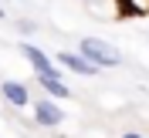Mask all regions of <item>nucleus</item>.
Instances as JSON below:
<instances>
[{
  "label": "nucleus",
  "instance_id": "1",
  "mask_svg": "<svg viewBox=\"0 0 149 138\" xmlns=\"http://www.w3.org/2000/svg\"><path fill=\"white\" fill-rule=\"evenodd\" d=\"M78 54H81L85 61H92L98 71L122 64V51L115 44H109V41H102V37H81V41H78Z\"/></svg>",
  "mask_w": 149,
  "mask_h": 138
},
{
  "label": "nucleus",
  "instance_id": "2",
  "mask_svg": "<svg viewBox=\"0 0 149 138\" xmlns=\"http://www.w3.org/2000/svg\"><path fill=\"white\" fill-rule=\"evenodd\" d=\"M20 54H24V61L34 67V78H65V71H58V61L51 54H44L37 44L24 41V44H20Z\"/></svg>",
  "mask_w": 149,
  "mask_h": 138
},
{
  "label": "nucleus",
  "instance_id": "3",
  "mask_svg": "<svg viewBox=\"0 0 149 138\" xmlns=\"http://www.w3.org/2000/svg\"><path fill=\"white\" fill-rule=\"evenodd\" d=\"M31 111H34V125H41V128L65 125V111L58 108L54 98H37V101H31Z\"/></svg>",
  "mask_w": 149,
  "mask_h": 138
},
{
  "label": "nucleus",
  "instance_id": "4",
  "mask_svg": "<svg viewBox=\"0 0 149 138\" xmlns=\"http://www.w3.org/2000/svg\"><path fill=\"white\" fill-rule=\"evenodd\" d=\"M58 64L65 67V71H71V74H81V78H95L98 74V67L92 64V61H85L78 51H58V57H54Z\"/></svg>",
  "mask_w": 149,
  "mask_h": 138
},
{
  "label": "nucleus",
  "instance_id": "5",
  "mask_svg": "<svg viewBox=\"0 0 149 138\" xmlns=\"http://www.w3.org/2000/svg\"><path fill=\"white\" fill-rule=\"evenodd\" d=\"M0 98L10 108H31V88L24 81H0Z\"/></svg>",
  "mask_w": 149,
  "mask_h": 138
},
{
  "label": "nucleus",
  "instance_id": "6",
  "mask_svg": "<svg viewBox=\"0 0 149 138\" xmlns=\"http://www.w3.org/2000/svg\"><path fill=\"white\" fill-rule=\"evenodd\" d=\"M37 88L47 98H71V88L65 84V78H37Z\"/></svg>",
  "mask_w": 149,
  "mask_h": 138
},
{
  "label": "nucleus",
  "instance_id": "7",
  "mask_svg": "<svg viewBox=\"0 0 149 138\" xmlns=\"http://www.w3.org/2000/svg\"><path fill=\"white\" fill-rule=\"evenodd\" d=\"M119 7L129 17H149V0H119Z\"/></svg>",
  "mask_w": 149,
  "mask_h": 138
},
{
  "label": "nucleus",
  "instance_id": "8",
  "mask_svg": "<svg viewBox=\"0 0 149 138\" xmlns=\"http://www.w3.org/2000/svg\"><path fill=\"white\" fill-rule=\"evenodd\" d=\"M17 30H20V34H34L37 24H34V20H17Z\"/></svg>",
  "mask_w": 149,
  "mask_h": 138
},
{
  "label": "nucleus",
  "instance_id": "9",
  "mask_svg": "<svg viewBox=\"0 0 149 138\" xmlns=\"http://www.w3.org/2000/svg\"><path fill=\"white\" fill-rule=\"evenodd\" d=\"M122 138H142V135H139V131H125Z\"/></svg>",
  "mask_w": 149,
  "mask_h": 138
},
{
  "label": "nucleus",
  "instance_id": "10",
  "mask_svg": "<svg viewBox=\"0 0 149 138\" xmlns=\"http://www.w3.org/2000/svg\"><path fill=\"white\" fill-rule=\"evenodd\" d=\"M0 20H7V10H3V7H0Z\"/></svg>",
  "mask_w": 149,
  "mask_h": 138
},
{
  "label": "nucleus",
  "instance_id": "11",
  "mask_svg": "<svg viewBox=\"0 0 149 138\" xmlns=\"http://www.w3.org/2000/svg\"><path fill=\"white\" fill-rule=\"evenodd\" d=\"M81 3H92V0H81Z\"/></svg>",
  "mask_w": 149,
  "mask_h": 138
},
{
  "label": "nucleus",
  "instance_id": "12",
  "mask_svg": "<svg viewBox=\"0 0 149 138\" xmlns=\"http://www.w3.org/2000/svg\"><path fill=\"white\" fill-rule=\"evenodd\" d=\"M20 3H24V0H20Z\"/></svg>",
  "mask_w": 149,
  "mask_h": 138
}]
</instances>
